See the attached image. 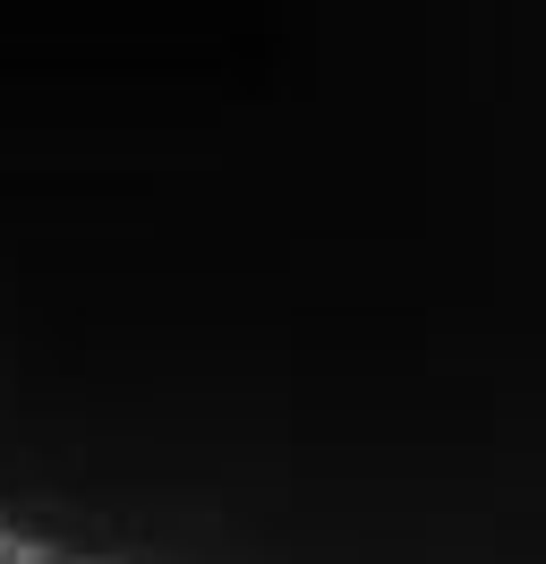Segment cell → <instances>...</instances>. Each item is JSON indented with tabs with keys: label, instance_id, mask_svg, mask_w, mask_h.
Returning a JSON list of instances; mask_svg holds the SVG:
<instances>
[]
</instances>
